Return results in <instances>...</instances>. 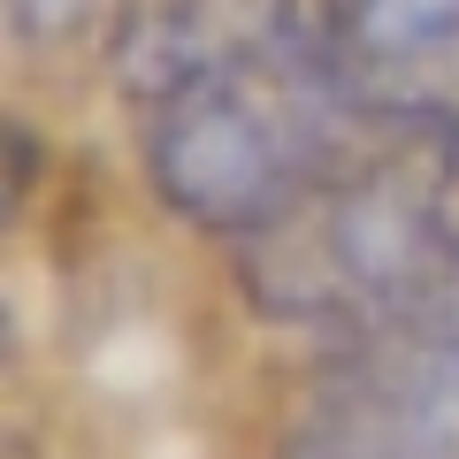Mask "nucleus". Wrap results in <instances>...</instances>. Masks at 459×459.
Returning a JSON list of instances; mask_svg holds the SVG:
<instances>
[{
    "label": "nucleus",
    "mask_w": 459,
    "mask_h": 459,
    "mask_svg": "<svg viewBox=\"0 0 459 459\" xmlns=\"http://www.w3.org/2000/svg\"><path fill=\"white\" fill-rule=\"evenodd\" d=\"M115 92L138 123L146 184L214 238H261L360 161L307 0H123Z\"/></svg>",
    "instance_id": "nucleus-1"
},
{
    "label": "nucleus",
    "mask_w": 459,
    "mask_h": 459,
    "mask_svg": "<svg viewBox=\"0 0 459 459\" xmlns=\"http://www.w3.org/2000/svg\"><path fill=\"white\" fill-rule=\"evenodd\" d=\"M429 153H360L283 222L238 238L246 299L329 344L413 337L459 352V222Z\"/></svg>",
    "instance_id": "nucleus-2"
},
{
    "label": "nucleus",
    "mask_w": 459,
    "mask_h": 459,
    "mask_svg": "<svg viewBox=\"0 0 459 459\" xmlns=\"http://www.w3.org/2000/svg\"><path fill=\"white\" fill-rule=\"evenodd\" d=\"M276 459H459V352L413 337L329 344Z\"/></svg>",
    "instance_id": "nucleus-3"
},
{
    "label": "nucleus",
    "mask_w": 459,
    "mask_h": 459,
    "mask_svg": "<svg viewBox=\"0 0 459 459\" xmlns=\"http://www.w3.org/2000/svg\"><path fill=\"white\" fill-rule=\"evenodd\" d=\"M322 47L368 123L459 153V0H322Z\"/></svg>",
    "instance_id": "nucleus-4"
},
{
    "label": "nucleus",
    "mask_w": 459,
    "mask_h": 459,
    "mask_svg": "<svg viewBox=\"0 0 459 459\" xmlns=\"http://www.w3.org/2000/svg\"><path fill=\"white\" fill-rule=\"evenodd\" d=\"M123 16V0H8V23H16V39H31V47H69V39H84L92 23Z\"/></svg>",
    "instance_id": "nucleus-5"
}]
</instances>
